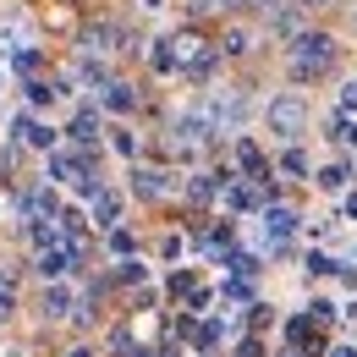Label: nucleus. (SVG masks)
<instances>
[{"label":"nucleus","mask_w":357,"mask_h":357,"mask_svg":"<svg viewBox=\"0 0 357 357\" xmlns=\"http://www.w3.org/2000/svg\"><path fill=\"white\" fill-rule=\"evenodd\" d=\"M308 275H341V264L330 253H308Z\"/></svg>","instance_id":"24"},{"label":"nucleus","mask_w":357,"mask_h":357,"mask_svg":"<svg viewBox=\"0 0 357 357\" xmlns=\"http://www.w3.org/2000/svg\"><path fill=\"white\" fill-rule=\"evenodd\" d=\"M77 313V291L66 280H50L45 286V319H72Z\"/></svg>","instance_id":"10"},{"label":"nucleus","mask_w":357,"mask_h":357,"mask_svg":"<svg viewBox=\"0 0 357 357\" xmlns=\"http://www.w3.org/2000/svg\"><path fill=\"white\" fill-rule=\"evenodd\" d=\"M137 6H143V11H160V6H165V0H137Z\"/></svg>","instance_id":"33"},{"label":"nucleus","mask_w":357,"mask_h":357,"mask_svg":"<svg viewBox=\"0 0 357 357\" xmlns=\"http://www.w3.org/2000/svg\"><path fill=\"white\" fill-rule=\"evenodd\" d=\"M335 313H341V308H335L330 297H313V303H308V319H313V324H330Z\"/></svg>","instance_id":"21"},{"label":"nucleus","mask_w":357,"mask_h":357,"mask_svg":"<svg viewBox=\"0 0 357 357\" xmlns=\"http://www.w3.org/2000/svg\"><path fill=\"white\" fill-rule=\"evenodd\" d=\"M77 176H83V160H77V154H66V149H50L45 154V181L50 187H72Z\"/></svg>","instance_id":"6"},{"label":"nucleus","mask_w":357,"mask_h":357,"mask_svg":"<svg viewBox=\"0 0 357 357\" xmlns=\"http://www.w3.org/2000/svg\"><path fill=\"white\" fill-rule=\"evenodd\" d=\"M165 357H181V352H165Z\"/></svg>","instance_id":"37"},{"label":"nucleus","mask_w":357,"mask_h":357,"mask_svg":"<svg viewBox=\"0 0 357 357\" xmlns=\"http://www.w3.org/2000/svg\"><path fill=\"white\" fill-rule=\"evenodd\" d=\"M297 231H303V215H297V209H286V204H269L264 215H259V231H253V242H259L264 253H275V248H280V242H291Z\"/></svg>","instance_id":"3"},{"label":"nucleus","mask_w":357,"mask_h":357,"mask_svg":"<svg viewBox=\"0 0 357 357\" xmlns=\"http://www.w3.org/2000/svg\"><path fill=\"white\" fill-rule=\"evenodd\" d=\"M93 137H99V110H77V116H72V143H93Z\"/></svg>","instance_id":"16"},{"label":"nucleus","mask_w":357,"mask_h":357,"mask_svg":"<svg viewBox=\"0 0 357 357\" xmlns=\"http://www.w3.org/2000/svg\"><path fill=\"white\" fill-rule=\"evenodd\" d=\"M341 215H347V220H357V192H347V198H341Z\"/></svg>","instance_id":"30"},{"label":"nucleus","mask_w":357,"mask_h":357,"mask_svg":"<svg viewBox=\"0 0 357 357\" xmlns=\"http://www.w3.org/2000/svg\"><path fill=\"white\" fill-rule=\"evenodd\" d=\"M99 105L116 110V116H127V110L137 105V93H132V83H105V89H99Z\"/></svg>","instance_id":"13"},{"label":"nucleus","mask_w":357,"mask_h":357,"mask_svg":"<svg viewBox=\"0 0 357 357\" xmlns=\"http://www.w3.org/2000/svg\"><path fill=\"white\" fill-rule=\"evenodd\" d=\"M11 66H17V72H33V66H39V50H17V55H11Z\"/></svg>","instance_id":"25"},{"label":"nucleus","mask_w":357,"mask_h":357,"mask_svg":"<svg viewBox=\"0 0 357 357\" xmlns=\"http://www.w3.org/2000/svg\"><path fill=\"white\" fill-rule=\"evenodd\" d=\"M259 6H280V0H259Z\"/></svg>","instance_id":"35"},{"label":"nucleus","mask_w":357,"mask_h":357,"mask_svg":"<svg viewBox=\"0 0 357 357\" xmlns=\"http://www.w3.org/2000/svg\"><path fill=\"white\" fill-rule=\"evenodd\" d=\"M181 248H187L181 236H165V242H160V259H171V264H176V259H181Z\"/></svg>","instance_id":"27"},{"label":"nucleus","mask_w":357,"mask_h":357,"mask_svg":"<svg viewBox=\"0 0 357 357\" xmlns=\"http://www.w3.org/2000/svg\"><path fill=\"white\" fill-rule=\"evenodd\" d=\"M335 99H341V110H347V116H357V83H341Z\"/></svg>","instance_id":"26"},{"label":"nucleus","mask_w":357,"mask_h":357,"mask_svg":"<svg viewBox=\"0 0 357 357\" xmlns=\"http://www.w3.org/2000/svg\"><path fill=\"white\" fill-rule=\"evenodd\" d=\"M330 61H335V39H330V33H297V39H291V77H297V83L324 77Z\"/></svg>","instance_id":"1"},{"label":"nucleus","mask_w":357,"mask_h":357,"mask_svg":"<svg viewBox=\"0 0 357 357\" xmlns=\"http://www.w3.org/2000/svg\"><path fill=\"white\" fill-rule=\"evenodd\" d=\"M286 341H291V347H319V335H313V319H308V313L286 319Z\"/></svg>","instance_id":"17"},{"label":"nucleus","mask_w":357,"mask_h":357,"mask_svg":"<svg viewBox=\"0 0 357 357\" xmlns=\"http://www.w3.org/2000/svg\"><path fill=\"white\" fill-rule=\"evenodd\" d=\"M110 149H116L121 160H132V154H137V132H132V127H110Z\"/></svg>","instance_id":"18"},{"label":"nucleus","mask_w":357,"mask_h":357,"mask_svg":"<svg viewBox=\"0 0 357 357\" xmlns=\"http://www.w3.org/2000/svg\"><path fill=\"white\" fill-rule=\"evenodd\" d=\"M313 181H319L324 192H347V181H352V160H330V165H319Z\"/></svg>","instance_id":"11"},{"label":"nucleus","mask_w":357,"mask_h":357,"mask_svg":"<svg viewBox=\"0 0 357 357\" xmlns=\"http://www.w3.org/2000/svg\"><path fill=\"white\" fill-rule=\"evenodd\" d=\"M89 220L99 225V231H116V225H121V192H116V187H99L89 198Z\"/></svg>","instance_id":"5"},{"label":"nucleus","mask_w":357,"mask_h":357,"mask_svg":"<svg viewBox=\"0 0 357 357\" xmlns=\"http://www.w3.org/2000/svg\"><path fill=\"white\" fill-rule=\"evenodd\" d=\"M105 248H110L116 259H132V231H121V225H116V231H105Z\"/></svg>","instance_id":"19"},{"label":"nucleus","mask_w":357,"mask_h":357,"mask_svg":"<svg viewBox=\"0 0 357 357\" xmlns=\"http://www.w3.org/2000/svg\"><path fill=\"white\" fill-rule=\"evenodd\" d=\"M225 55H248V33H231V39H225Z\"/></svg>","instance_id":"29"},{"label":"nucleus","mask_w":357,"mask_h":357,"mask_svg":"<svg viewBox=\"0 0 357 357\" xmlns=\"http://www.w3.org/2000/svg\"><path fill=\"white\" fill-rule=\"evenodd\" d=\"M275 171H280V176H291V181H303V176H308V154H303L297 143H286V149H280V160H275Z\"/></svg>","instance_id":"15"},{"label":"nucleus","mask_w":357,"mask_h":357,"mask_svg":"<svg viewBox=\"0 0 357 357\" xmlns=\"http://www.w3.org/2000/svg\"><path fill=\"white\" fill-rule=\"evenodd\" d=\"M347 319H352V324H357V297H352V303H347Z\"/></svg>","instance_id":"34"},{"label":"nucleus","mask_w":357,"mask_h":357,"mask_svg":"<svg viewBox=\"0 0 357 357\" xmlns=\"http://www.w3.org/2000/svg\"><path fill=\"white\" fill-rule=\"evenodd\" d=\"M324 357H357V341H335V347H324Z\"/></svg>","instance_id":"28"},{"label":"nucleus","mask_w":357,"mask_h":357,"mask_svg":"<svg viewBox=\"0 0 357 357\" xmlns=\"http://www.w3.org/2000/svg\"><path fill=\"white\" fill-rule=\"evenodd\" d=\"M236 165H242V176H248V181H269V160L248 143V137L236 143Z\"/></svg>","instance_id":"12"},{"label":"nucleus","mask_w":357,"mask_h":357,"mask_svg":"<svg viewBox=\"0 0 357 357\" xmlns=\"http://www.w3.org/2000/svg\"><path fill=\"white\" fill-rule=\"evenodd\" d=\"M341 132H347V143H352V149H357V121H352V127H341Z\"/></svg>","instance_id":"31"},{"label":"nucleus","mask_w":357,"mask_h":357,"mask_svg":"<svg viewBox=\"0 0 357 357\" xmlns=\"http://www.w3.org/2000/svg\"><path fill=\"white\" fill-rule=\"evenodd\" d=\"M171 187H176L171 171H154V165H137V171H132V192H137V198H149V204H154V198H165Z\"/></svg>","instance_id":"8"},{"label":"nucleus","mask_w":357,"mask_h":357,"mask_svg":"<svg viewBox=\"0 0 357 357\" xmlns=\"http://www.w3.org/2000/svg\"><path fill=\"white\" fill-rule=\"evenodd\" d=\"M77 77H83V83H99V89H105V61L83 55V61H77Z\"/></svg>","instance_id":"20"},{"label":"nucleus","mask_w":357,"mask_h":357,"mask_svg":"<svg viewBox=\"0 0 357 357\" xmlns=\"http://www.w3.org/2000/svg\"><path fill=\"white\" fill-rule=\"evenodd\" d=\"M11 132L22 137V143H28V149H55V127H45V121H39V116H17V121H11Z\"/></svg>","instance_id":"9"},{"label":"nucleus","mask_w":357,"mask_h":357,"mask_svg":"<svg viewBox=\"0 0 357 357\" xmlns=\"http://www.w3.org/2000/svg\"><path fill=\"white\" fill-rule=\"evenodd\" d=\"M149 66H154V72H176V66H181L176 39H154V45H149Z\"/></svg>","instance_id":"14"},{"label":"nucleus","mask_w":357,"mask_h":357,"mask_svg":"<svg viewBox=\"0 0 357 357\" xmlns=\"http://www.w3.org/2000/svg\"><path fill=\"white\" fill-rule=\"evenodd\" d=\"M116 275H121L127 286H137V280L149 275V264H143V259H121V264H116Z\"/></svg>","instance_id":"22"},{"label":"nucleus","mask_w":357,"mask_h":357,"mask_svg":"<svg viewBox=\"0 0 357 357\" xmlns=\"http://www.w3.org/2000/svg\"><path fill=\"white\" fill-rule=\"evenodd\" d=\"M66 357H93V347H72V352H66Z\"/></svg>","instance_id":"32"},{"label":"nucleus","mask_w":357,"mask_h":357,"mask_svg":"<svg viewBox=\"0 0 357 357\" xmlns=\"http://www.w3.org/2000/svg\"><path fill=\"white\" fill-rule=\"evenodd\" d=\"M77 259H83V242H66V236H61L55 248H39V259H33V264H39L45 280H66V275L77 269Z\"/></svg>","instance_id":"4"},{"label":"nucleus","mask_w":357,"mask_h":357,"mask_svg":"<svg viewBox=\"0 0 357 357\" xmlns=\"http://www.w3.org/2000/svg\"><path fill=\"white\" fill-rule=\"evenodd\" d=\"M220 297H225V303H253V286H248V280H225Z\"/></svg>","instance_id":"23"},{"label":"nucleus","mask_w":357,"mask_h":357,"mask_svg":"<svg viewBox=\"0 0 357 357\" xmlns=\"http://www.w3.org/2000/svg\"><path fill=\"white\" fill-rule=\"evenodd\" d=\"M259 204H264V192L253 181H225L220 187V209H231V215H253Z\"/></svg>","instance_id":"7"},{"label":"nucleus","mask_w":357,"mask_h":357,"mask_svg":"<svg viewBox=\"0 0 357 357\" xmlns=\"http://www.w3.org/2000/svg\"><path fill=\"white\" fill-rule=\"evenodd\" d=\"M0 93H6V72H0Z\"/></svg>","instance_id":"36"},{"label":"nucleus","mask_w":357,"mask_h":357,"mask_svg":"<svg viewBox=\"0 0 357 357\" xmlns=\"http://www.w3.org/2000/svg\"><path fill=\"white\" fill-rule=\"evenodd\" d=\"M264 127L280 143H297L303 137V127H308V105H303V93H275L264 105Z\"/></svg>","instance_id":"2"}]
</instances>
